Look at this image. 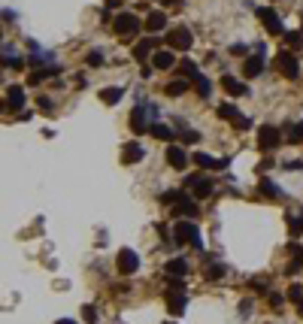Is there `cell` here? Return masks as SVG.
Instances as JSON below:
<instances>
[{"mask_svg": "<svg viewBox=\"0 0 303 324\" xmlns=\"http://www.w3.org/2000/svg\"><path fill=\"white\" fill-rule=\"evenodd\" d=\"M158 121V106L155 103H139L131 112V131L134 134H149V128Z\"/></svg>", "mask_w": 303, "mask_h": 324, "instance_id": "obj_1", "label": "cell"}, {"mask_svg": "<svg viewBox=\"0 0 303 324\" xmlns=\"http://www.w3.org/2000/svg\"><path fill=\"white\" fill-rule=\"evenodd\" d=\"M173 243L176 245H194L203 251V240H200V227L194 224L191 218H182L179 224L173 227Z\"/></svg>", "mask_w": 303, "mask_h": 324, "instance_id": "obj_2", "label": "cell"}, {"mask_svg": "<svg viewBox=\"0 0 303 324\" xmlns=\"http://www.w3.org/2000/svg\"><path fill=\"white\" fill-rule=\"evenodd\" d=\"M146 27V25H139V19L134 12H118L115 19H112V30L118 33V37H124V40H131V37H137V33Z\"/></svg>", "mask_w": 303, "mask_h": 324, "instance_id": "obj_3", "label": "cell"}, {"mask_svg": "<svg viewBox=\"0 0 303 324\" xmlns=\"http://www.w3.org/2000/svg\"><path fill=\"white\" fill-rule=\"evenodd\" d=\"M276 70H279L285 79H297V76H300V61L294 58V52L279 49V55H276Z\"/></svg>", "mask_w": 303, "mask_h": 324, "instance_id": "obj_4", "label": "cell"}, {"mask_svg": "<svg viewBox=\"0 0 303 324\" xmlns=\"http://www.w3.org/2000/svg\"><path fill=\"white\" fill-rule=\"evenodd\" d=\"M255 15L261 19V25L267 27V33H273V37H285V33H288V30L282 27V19L276 15V9H270V6H258Z\"/></svg>", "mask_w": 303, "mask_h": 324, "instance_id": "obj_5", "label": "cell"}, {"mask_svg": "<svg viewBox=\"0 0 303 324\" xmlns=\"http://www.w3.org/2000/svg\"><path fill=\"white\" fill-rule=\"evenodd\" d=\"M167 46H170L173 52H188V49L194 46L191 30H188L185 25H179V27H170V33H167Z\"/></svg>", "mask_w": 303, "mask_h": 324, "instance_id": "obj_6", "label": "cell"}, {"mask_svg": "<svg viewBox=\"0 0 303 324\" xmlns=\"http://www.w3.org/2000/svg\"><path fill=\"white\" fill-rule=\"evenodd\" d=\"M279 142H282V134L273 128V124H264V128H258V149H261V152L279 149Z\"/></svg>", "mask_w": 303, "mask_h": 324, "instance_id": "obj_7", "label": "cell"}, {"mask_svg": "<svg viewBox=\"0 0 303 324\" xmlns=\"http://www.w3.org/2000/svg\"><path fill=\"white\" fill-rule=\"evenodd\" d=\"M115 267H118V273H121V276H134L137 270H139L137 251H134V248H121V251H118V258H115Z\"/></svg>", "mask_w": 303, "mask_h": 324, "instance_id": "obj_8", "label": "cell"}, {"mask_svg": "<svg viewBox=\"0 0 303 324\" xmlns=\"http://www.w3.org/2000/svg\"><path fill=\"white\" fill-rule=\"evenodd\" d=\"M219 82H221V88H224V94H227V97H246V94H248V85L240 82L237 76H230V73H224Z\"/></svg>", "mask_w": 303, "mask_h": 324, "instance_id": "obj_9", "label": "cell"}, {"mask_svg": "<svg viewBox=\"0 0 303 324\" xmlns=\"http://www.w3.org/2000/svg\"><path fill=\"white\" fill-rule=\"evenodd\" d=\"M167 164L173 167V170H185L188 167V152H185V146H167Z\"/></svg>", "mask_w": 303, "mask_h": 324, "instance_id": "obj_10", "label": "cell"}, {"mask_svg": "<svg viewBox=\"0 0 303 324\" xmlns=\"http://www.w3.org/2000/svg\"><path fill=\"white\" fill-rule=\"evenodd\" d=\"M194 164H197L200 170H224L227 167V158H212L206 152H197V155H194Z\"/></svg>", "mask_w": 303, "mask_h": 324, "instance_id": "obj_11", "label": "cell"}, {"mask_svg": "<svg viewBox=\"0 0 303 324\" xmlns=\"http://www.w3.org/2000/svg\"><path fill=\"white\" fill-rule=\"evenodd\" d=\"M152 67H155V70H173V67H176L173 49H158L155 55H152Z\"/></svg>", "mask_w": 303, "mask_h": 324, "instance_id": "obj_12", "label": "cell"}, {"mask_svg": "<svg viewBox=\"0 0 303 324\" xmlns=\"http://www.w3.org/2000/svg\"><path fill=\"white\" fill-rule=\"evenodd\" d=\"M185 306H188L185 291H167V312H170V315H182Z\"/></svg>", "mask_w": 303, "mask_h": 324, "instance_id": "obj_13", "label": "cell"}, {"mask_svg": "<svg viewBox=\"0 0 303 324\" xmlns=\"http://www.w3.org/2000/svg\"><path fill=\"white\" fill-rule=\"evenodd\" d=\"M155 49H158V40H155V37H146V40H139V43L134 46V61H139V64H142V61H146V58L152 55Z\"/></svg>", "mask_w": 303, "mask_h": 324, "instance_id": "obj_14", "label": "cell"}, {"mask_svg": "<svg viewBox=\"0 0 303 324\" xmlns=\"http://www.w3.org/2000/svg\"><path fill=\"white\" fill-rule=\"evenodd\" d=\"M142 155H146V152H142V146L134 139V142H128V146L121 149V164H139Z\"/></svg>", "mask_w": 303, "mask_h": 324, "instance_id": "obj_15", "label": "cell"}, {"mask_svg": "<svg viewBox=\"0 0 303 324\" xmlns=\"http://www.w3.org/2000/svg\"><path fill=\"white\" fill-rule=\"evenodd\" d=\"M176 215H185V218H194L197 215V203H194V197H188L185 191H182V197H179V206H176Z\"/></svg>", "mask_w": 303, "mask_h": 324, "instance_id": "obj_16", "label": "cell"}, {"mask_svg": "<svg viewBox=\"0 0 303 324\" xmlns=\"http://www.w3.org/2000/svg\"><path fill=\"white\" fill-rule=\"evenodd\" d=\"M261 73H264V58H258V55L246 58V64H243V76H246V79H255V76H261Z\"/></svg>", "mask_w": 303, "mask_h": 324, "instance_id": "obj_17", "label": "cell"}, {"mask_svg": "<svg viewBox=\"0 0 303 324\" xmlns=\"http://www.w3.org/2000/svg\"><path fill=\"white\" fill-rule=\"evenodd\" d=\"M188 88H191V82H188L185 76H179V79H173V82L164 85V94H167V97H182Z\"/></svg>", "mask_w": 303, "mask_h": 324, "instance_id": "obj_18", "label": "cell"}, {"mask_svg": "<svg viewBox=\"0 0 303 324\" xmlns=\"http://www.w3.org/2000/svg\"><path fill=\"white\" fill-rule=\"evenodd\" d=\"M22 106H25V91H22V88H19V85H12V88H9V91H6V109H12V112H19V109H22Z\"/></svg>", "mask_w": 303, "mask_h": 324, "instance_id": "obj_19", "label": "cell"}, {"mask_svg": "<svg viewBox=\"0 0 303 324\" xmlns=\"http://www.w3.org/2000/svg\"><path fill=\"white\" fill-rule=\"evenodd\" d=\"M164 27H167V12L155 9L149 19H146V30H149V33H158V30H164Z\"/></svg>", "mask_w": 303, "mask_h": 324, "instance_id": "obj_20", "label": "cell"}, {"mask_svg": "<svg viewBox=\"0 0 303 324\" xmlns=\"http://www.w3.org/2000/svg\"><path fill=\"white\" fill-rule=\"evenodd\" d=\"M58 73H61V67H58V64H52V67H43V70H33V73L28 76V82H30V85H40L43 79H49V76H58Z\"/></svg>", "mask_w": 303, "mask_h": 324, "instance_id": "obj_21", "label": "cell"}, {"mask_svg": "<svg viewBox=\"0 0 303 324\" xmlns=\"http://www.w3.org/2000/svg\"><path fill=\"white\" fill-rule=\"evenodd\" d=\"M194 200H206V197L212 194V179H206V176H200L197 182H194Z\"/></svg>", "mask_w": 303, "mask_h": 324, "instance_id": "obj_22", "label": "cell"}, {"mask_svg": "<svg viewBox=\"0 0 303 324\" xmlns=\"http://www.w3.org/2000/svg\"><path fill=\"white\" fill-rule=\"evenodd\" d=\"M164 270H167V276H182V279H185V273H188V261H185V258H170Z\"/></svg>", "mask_w": 303, "mask_h": 324, "instance_id": "obj_23", "label": "cell"}, {"mask_svg": "<svg viewBox=\"0 0 303 324\" xmlns=\"http://www.w3.org/2000/svg\"><path fill=\"white\" fill-rule=\"evenodd\" d=\"M149 134H152L155 139H164V142H173V136H176V131L167 128V124H161V121H155L152 128H149Z\"/></svg>", "mask_w": 303, "mask_h": 324, "instance_id": "obj_24", "label": "cell"}, {"mask_svg": "<svg viewBox=\"0 0 303 324\" xmlns=\"http://www.w3.org/2000/svg\"><path fill=\"white\" fill-rule=\"evenodd\" d=\"M219 118H224V121H230V124H237L243 115H240V109L234 103H219Z\"/></svg>", "mask_w": 303, "mask_h": 324, "instance_id": "obj_25", "label": "cell"}, {"mask_svg": "<svg viewBox=\"0 0 303 324\" xmlns=\"http://www.w3.org/2000/svg\"><path fill=\"white\" fill-rule=\"evenodd\" d=\"M258 188H261V194H264V197H270V200H279V197H282V191H279V185L273 182V179H261Z\"/></svg>", "mask_w": 303, "mask_h": 324, "instance_id": "obj_26", "label": "cell"}, {"mask_svg": "<svg viewBox=\"0 0 303 324\" xmlns=\"http://www.w3.org/2000/svg\"><path fill=\"white\" fill-rule=\"evenodd\" d=\"M224 273H227V267H224V264H219V261H212V264H209V267L203 270V276H206L209 282H219V279H221Z\"/></svg>", "mask_w": 303, "mask_h": 324, "instance_id": "obj_27", "label": "cell"}, {"mask_svg": "<svg viewBox=\"0 0 303 324\" xmlns=\"http://www.w3.org/2000/svg\"><path fill=\"white\" fill-rule=\"evenodd\" d=\"M121 94H124L121 88H103V91H100V100L112 106V103H118V100H121Z\"/></svg>", "mask_w": 303, "mask_h": 324, "instance_id": "obj_28", "label": "cell"}, {"mask_svg": "<svg viewBox=\"0 0 303 324\" xmlns=\"http://www.w3.org/2000/svg\"><path fill=\"white\" fill-rule=\"evenodd\" d=\"M194 88H197V94H200V97H209V94H212V82H209L203 73L194 79Z\"/></svg>", "mask_w": 303, "mask_h": 324, "instance_id": "obj_29", "label": "cell"}, {"mask_svg": "<svg viewBox=\"0 0 303 324\" xmlns=\"http://www.w3.org/2000/svg\"><path fill=\"white\" fill-rule=\"evenodd\" d=\"M179 73H182L185 79H191V82H194V79H197V76H200V70H197V67H194L191 61H185V58H182V67H179Z\"/></svg>", "mask_w": 303, "mask_h": 324, "instance_id": "obj_30", "label": "cell"}, {"mask_svg": "<svg viewBox=\"0 0 303 324\" xmlns=\"http://www.w3.org/2000/svg\"><path fill=\"white\" fill-rule=\"evenodd\" d=\"M285 43H288L291 49H300L303 46V30H288L285 33Z\"/></svg>", "mask_w": 303, "mask_h": 324, "instance_id": "obj_31", "label": "cell"}, {"mask_svg": "<svg viewBox=\"0 0 303 324\" xmlns=\"http://www.w3.org/2000/svg\"><path fill=\"white\" fill-rule=\"evenodd\" d=\"M179 197H182V191H164L161 194V203L164 206H173V203H179Z\"/></svg>", "mask_w": 303, "mask_h": 324, "instance_id": "obj_32", "label": "cell"}, {"mask_svg": "<svg viewBox=\"0 0 303 324\" xmlns=\"http://www.w3.org/2000/svg\"><path fill=\"white\" fill-rule=\"evenodd\" d=\"M167 285H170V291H185V279L182 276H167Z\"/></svg>", "mask_w": 303, "mask_h": 324, "instance_id": "obj_33", "label": "cell"}, {"mask_svg": "<svg viewBox=\"0 0 303 324\" xmlns=\"http://www.w3.org/2000/svg\"><path fill=\"white\" fill-rule=\"evenodd\" d=\"M288 131H291V134H288V139H291V142H300V139H303V121H297V124H291V128H288Z\"/></svg>", "mask_w": 303, "mask_h": 324, "instance_id": "obj_34", "label": "cell"}, {"mask_svg": "<svg viewBox=\"0 0 303 324\" xmlns=\"http://www.w3.org/2000/svg\"><path fill=\"white\" fill-rule=\"evenodd\" d=\"M288 230H291V237H300V233H303V215L288 221Z\"/></svg>", "mask_w": 303, "mask_h": 324, "instance_id": "obj_35", "label": "cell"}, {"mask_svg": "<svg viewBox=\"0 0 303 324\" xmlns=\"http://www.w3.org/2000/svg\"><path fill=\"white\" fill-rule=\"evenodd\" d=\"M85 61H88V67H103V55H100V52H88Z\"/></svg>", "mask_w": 303, "mask_h": 324, "instance_id": "obj_36", "label": "cell"}, {"mask_svg": "<svg viewBox=\"0 0 303 324\" xmlns=\"http://www.w3.org/2000/svg\"><path fill=\"white\" fill-rule=\"evenodd\" d=\"M37 106H40V109H43L46 115H52V112H55V103H52L49 97H40V100H37Z\"/></svg>", "mask_w": 303, "mask_h": 324, "instance_id": "obj_37", "label": "cell"}, {"mask_svg": "<svg viewBox=\"0 0 303 324\" xmlns=\"http://www.w3.org/2000/svg\"><path fill=\"white\" fill-rule=\"evenodd\" d=\"M82 315H85V321H97V309H94V306H82Z\"/></svg>", "mask_w": 303, "mask_h": 324, "instance_id": "obj_38", "label": "cell"}, {"mask_svg": "<svg viewBox=\"0 0 303 324\" xmlns=\"http://www.w3.org/2000/svg\"><path fill=\"white\" fill-rule=\"evenodd\" d=\"M197 139H200L197 131H182V142H188V146H191V142H197Z\"/></svg>", "mask_w": 303, "mask_h": 324, "instance_id": "obj_39", "label": "cell"}, {"mask_svg": "<svg viewBox=\"0 0 303 324\" xmlns=\"http://www.w3.org/2000/svg\"><path fill=\"white\" fill-rule=\"evenodd\" d=\"M200 179V173H191V176H185V188H194V182Z\"/></svg>", "mask_w": 303, "mask_h": 324, "instance_id": "obj_40", "label": "cell"}, {"mask_svg": "<svg viewBox=\"0 0 303 324\" xmlns=\"http://www.w3.org/2000/svg\"><path fill=\"white\" fill-rule=\"evenodd\" d=\"M248 312H252V303L243 300V303H240V315H248Z\"/></svg>", "mask_w": 303, "mask_h": 324, "instance_id": "obj_41", "label": "cell"}, {"mask_svg": "<svg viewBox=\"0 0 303 324\" xmlns=\"http://www.w3.org/2000/svg\"><path fill=\"white\" fill-rule=\"evenodd\" d=\"M270 306H282V294H270Z\"/></svg>", "mask_w": 303, "mask_h": 324, "instance_id": "obj_42", "label": "cell"}, {"mask_svg": "<svg viewBox=\"0 0 303 324\" xmlns=\"http://www.w3.org/2000/svg\"><path fill=\"white\" fill-rule=\"evenodd\" d=\"M58 324H76V321H70V318H61V321H58Z\"/></svg>", "mask_w": 303, "mask_h": 324, "instance_id": "obj_43", "label": "cell"}]
</instances>
